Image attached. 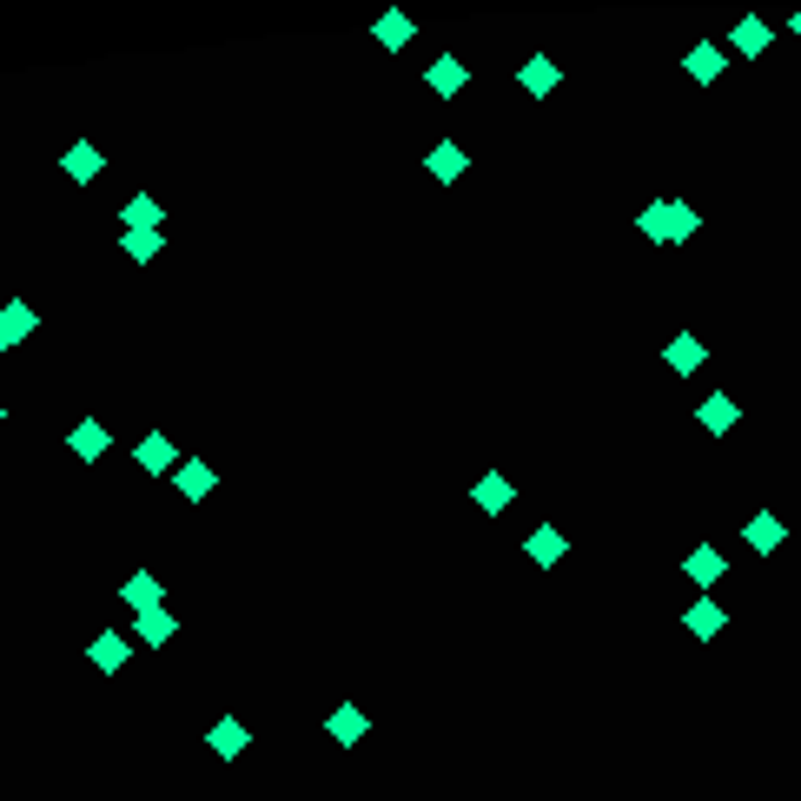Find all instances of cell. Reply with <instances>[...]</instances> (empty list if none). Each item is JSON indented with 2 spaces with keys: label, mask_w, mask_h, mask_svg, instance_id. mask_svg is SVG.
<instances>
[{
  "label": "cell",
  "mask_w": 801,
  "mask_h": 801,
  "mask_svg": "<svg viewBox=\"0 0 801 801\" xmlns=\"http://www.w3.org/2000/svg\"><path fill=\"white\" fill-rule=\"evenodd\" d=\"M643 238H656V246H682V238H695V206H682V199H656V206H643Z\"/></svg>",
  "instance_id": "obj_1"
},
{
  "label": "cell",
  "mask_w": 801,
  "mask_h": 801,
  "mask_svg": "<svg viewBox=\"0 0 801 801\" xmlns=\"http://www.w3.org/2000/svg\"><path fill=\"white\" fill-rule=\"evenodd\" d=\"M695 424H702L708 438H723V431H736V424H742V405H736L729 391H715V397H702V405H695Z\"/></svg>",
  "instance_id": "obj_2"
},
{
  "label": "cell",
  "mask_w": 801,
  "mask_h": 801,
  "mask_svg": "<svg viewBox=\"0 0 801 801\" xmlns=\"http://www.w3.org/2000/svg\"><path fill=\"white\" fill-rule=\"evenodd\" d=\"M60 167H66V180H79V186H94V180L107 173V152H100V146H87V139H73V146H66V159H60Z\"/></svg>",
  "instance_id": "obj_3"
},
{
  "label": "cell",
  "mask_w": 801,
  "mask_h": 801,
  "mask_svg": "<svg viewBox=\"0 0 801 801\" xmlns=\"http://www.w3.org/2000/svg\"><path fill=\"white\" fill-rule=\"evenodd\" d=\"M27 332H34V305L27 298H8V305H0V358H8Z\"/></svg>",
  "instance_id": "obj_4"
},
{
  "label": "cell",
  "mask_w": 801,
  "mask_h": 801,
  "mask_svg": "<svg viewBox=\"0 0 801 801\" xmlns=\"http://www.w3.org/2000/svg\"><path fill=\"white\" fill-rule=\"evenodd\" d=\"M246 742H252V729H246V723H238V715H219V723L206 729V749H212L219 762H232V755H238V749H246Z\"/></svg>",
  "instance_id": "obj_5"
},
{
  "label": "cell",
  "mask_w": 801,
  "mask_h": 801,
  "mask_svg": "<svg viewBox=\"0 0 801 801\" xmlns=\"http://www.w3.org/2000/svg\"><path fill=\"white\" fill-rule=\"evenodd\" d=\"M768 40H775V27H768L762 14H742V21L729 27V47H736L742 60H755V53H768Z\"/></svg>",
  "instance_id": "obj_6"
},
{
  "label": "cell",
  "mask_w": 801,
  "mask_h": 801,
  "mask_svg": "<svg viewBox=\"0 0 801 801\" xmlns=\"http://www.w3.org/2000/svg\"><path fill=\"white\" fill-rule=\"evenodd\" d=\"M325 729H332V742H338V749H358V742L371 736V723H365V708H358V702H338Z\"/></svg>",
  "instance_id": "obj_7"
},
{
  "label": "cell",
  "mask_w": 801,
  "mask_h": 801,
  "mask_svg": "<svg viewBox=\"0 0 801 801\" xmlns=\"http://www.w3.org/2000/svg\"><path fill=\"white\" fill-rule=\"evenodd\" d=\"M133 457H139V470H146V477H159V470H173V464H180V451H173V438H167V431H146Z\"/></svg>",
  "instance_id": "obj_8"
},
{
  "label": "cell",
  "mask_w": 801,
  "mask_h": 801,
  "mask_svg": "<svg viewBox=\"0 0 801 801\" xmlns=\"http://www.w3.org/2000/svg\"><path fill=\"white\" fill-rule=\"evenodd\" d=\"M173 629H180V616H173V609H146V616H133V636H139L146 650H167V643H173Z\"/></svg>",
  "instance_id": "obj_9"
},
{
  "label": "cell",
  "mask_w": 801,
  "mask_h": 801,
  "mask_svg": "<svg viewBox=\"0 0 801 801\" xmlns=\"http://www.w3.org/2000/svg\"><path fill=\"white\" fill-rule=\"evenodd\" d=\"M126 656H133V643H126L120 629H100L94 643H87V663H100L107 676H113V669H126Z\"/></svg>",
  "instance_id": "obj_10"
},
{
  "label": "cell",
  "mask_w": 801,
  "mask_h": 801,
  "mask_svg": "<svg viewBox=\"0 0 801 801\" xmlns=\"http://www.w3.org/2000/svg\"><path fill=\"white\" fill-rule=\"evenodd\" d=\"M682 570H689V583H702V590H708V583H723V570H729V564H723V550H715V543H695Z\"/></svg>",
  "instance_id": "obj_11"
},
{
  "label": "cell",
  "mask_w": 801,
  "mask_h": 801,
  "mask_svg": "<svg viewBox=\"0 0 801 801\" xmlns=\"http://www.w3.org/2000/svg\"><path fill=\"white\" fill-rule=\"evenodd\" d=\"M464 167H470V152H464L457 139H438V146H431V159H424V173H431V180H457Z\"/></svg>",
  "instance_id": "obj_12"
},
{
  "label": "cell",
  "mask_w": 801,
  "mask_h": 801,
  "mask_svg": "<svg viewBox=\"0 0 801 801\" xmlns=\"http://www.w3.org/2000/svg\"><path fill=\"white\" fill-rule=\"evenodd\" d=\"M517 79H523V94H530V100H543V94H556V79H564V73H556V60H543V53H530Z\"/></svg>",
  "instance_id": "obj_13"
},
{
  "label": "cell",
  "mask_w": 801,
  "mask_h": 801,
  "mask_svg": "<svg viewBox=\"0 0 801 801\" xmlns=\"http://www.w3.org/2000/svg\"><path fill=\"white\" fill-rule=\"evenodd\" d=\"M682 623H689V636H702V643H708V636H723V629H729V609L702 596V603H689V616H682Z\"/></svg>",
  "instance_id": "obj_14"
},
{
  "label": "cell",
  "mask_w": 801,
  "mask_h": 801,
  "mask_svg": "<svg viewBox=\"0 0 801 801\" xmlns=\"http://www.w3.org/2000/svg\"><path fill=\"white\" fill-rule=\"evenodd\" d=\"M663 358H669V371H676V378H689V371H702V358H708V352H702V338H695V332H676Z\"/></svg>",
  "instance_id": "obj_15"
},
{
  "label": "cell",
  "mask_w": 801,
  "mask_h": 801,
  "mask_svg": "<svg viewBox=\"0 0 801 801\" xmlns=\"http://www.w3.org/2000/svg\"><path fill=\"white\" fill-rule=\"evenodd\" d=\"M781 537H788V530H781V517H775V510H762V517H749V523H742V543H749V550H762V556H768V550H781Z\"/></svg>",
  "instance_id": "obj_16"
},
{
  "label": "cell",
  "mask_w": 801,
  "mask_h": 801,
  "mask_svg": "<svg viewBox=\"0 0 801 801\" xmlns=\"http://www.w3.org/2000/svg\"><path fill=\"white\" fill-rule=\"evenodd\" d=\"M424 79H431V94H438V100H457V94H464V60H457V53H444V60H431V73H424Z\"/></svg>",
  "instance_id": "obj_17"
},
{
  "label": "cell",
  "mask_w": 801,
  "mask_h": 801,
  "mask_svg": "<svg viewBox=\"0 0 801 801\" xmlns=\"http://www.w3.org/2000/svg\"><path fill=\"white\" fill-rule=\"evenodd\" d=\"M66 444H73V457H87V464H94V457H107V444H113V431L87 418V424H73V431H66Z\"/></svg>",
  "instance_id": "obj_18"
},
{
  "label": "cell",
  "mask_w": 801,
  "mask_h": 801,
  "mask_svg": "<svg viewBox=\"0 0 801 801\" xmlns=\"http://www.w3.org/2000/svg\"><path fill=\"white\" fill-rule=\"evenodd\" d=\"M126 609L133 616H146V609H167V590H159V577H126Z\"/></svg>",
  "instance_id": "obj_19"
},
{
  "label": "cell",
  "mask_w": 801,
  "mask_h": 801,
  "mask_svg": "<svg viewBox=\"0 0 801 801\" xmlns=\"http://www.w3.org/2000/svg\"><path fill=\"white\" fill-rule=\"evenodd\" d=\"M682 73H689V79H723V47H715V40L689 47V53H682Z\"/></svg>",
  "instance_id": "obj_20"
},
{
  "label": "cell",
  "mask_w": 801,
  "mask_h": 801,
  "mask_svg": "<svg viewBox=\"0 0 801 801\" xmlns=\"http://www.w3.org/2000/svg\"><path fill=\"white\" fill-rule=\"evenodd\" d=\"M212 491H219V470H212V464H180V497L199 504V497H212Z\"/></svg>",
  "instance_id": "obj_21"
},
{
  "label": "cell",
  "mask_w": 801,
  "mask_h": 801,
  "mask_svg": "<svg viewBox=\"0 0 801 801\" xmlns=\"http://www.w3.org/2000/svg\"><path fill=\"white\" fill-rule=\"evenodd\" d=\"M470 497H477V510H484V517H497V510L510 504V484L491 470V477H477V491H470Z\"/></svg>",
  "instance_id": "obj_22"
},
{
  "label": "cell",
  "mask_w": 801,
  "mask_h": 801,
  "mask_svg": "<svg viewBox=\"0 0 801 801\" xmlns=\"http://www.w3.org/2000/svg\"><path fill=\"white\" fill-rule=\"evenodd\" d=\"M120 246H126V259H133V266H152L159 252H167V238H159V232H126Z\"/></svg>",
  "instance_id": "obj_23"
},
{
  "label": "cell",
  "mask_w": 801,
  "mask_h": 801,
  "mask_svg": "<svg viewBox=\"0 0 801 801\" xmlns=\"http://www.w3.org/2000/svg\"><path fill=\"white\" fill-rule=\"evenodd\" d=\"M159 219H167L159 199H126V232H159Z\"/></svg>",
  "instance_id": "obj_24"
},
{
  "label": "cell",
  "mask_w": 801,
  "mask_h": 801,
  "mask_svg": "<svg viewBox=\"0 0 801 801\" xmlns=\"http://www.w3.org/2000/svg\"><path fill=\"white\" fill-rule=\"evenodd\" d=\"M523 550H530V564H543V570H550L556 556H564V537H556V530L543 523V530H530V543H523Z\"/></svg>",
  "instance_id": "obj_25"
},
{
  "label": "cell",
  "mask_w": 801,
  "mask_h": 801,
  "mask_svg": "<svg viewBox=\"0 0 801 801\" xmlns=\"http://www.w3.org/2000/svg\"><path fill=\"white\" fill-rule=\"evenodd\" d=\"M411 34H418V27H411L405 14H384V21H378V47H384V53H397V47H405Z\"/></svg>",
  "instance_id": "obj_26"
},
{
  "label": "cell",
  "mask_w": 801,
  "mask_h": 801,
  "mask_svg": "<svg viewBox=\"0 0 801 801\" xmlns=\"http://www.w3.org/2000/svg\"><path fill=\"white\" fill-rule=\"evenodd\" d=\"M788 27H794V40H801V8H794V21H788Z\"/></svg>",
  "instance_id": "obj_27"
},
{
  "label": "cell",
  "mask_w": 801,
  "mask_h": 801,
  "mask_svg": "<svg viewBox=\"0 0 801 801\" xmlns=\"http://www.w3.org/2000/svg\"><path fill=\"white\" fill-rule=\"evenodd\" d=\"M0 424H8V405H0Z\"/></svg>",
  "instance_id": "obj_28"
}]
</instances>
